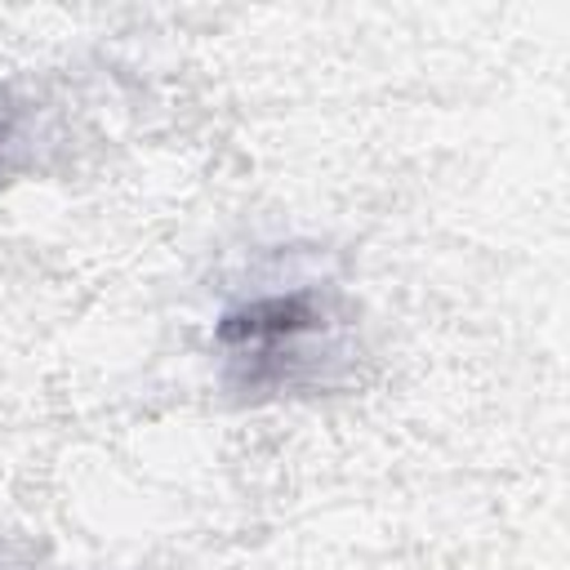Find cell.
Returning a JSON list of instances; mask_svg holds the SVG:
<instances>
[{
    "label": "cell",
    "mask_w": 570,
    "mask_h": 570,
    "mask_svg": "<svg viewBox=\"0 0 570 570\" xmlns=\"http://www.w3.org/2000/svg\"><path fill=\"white\" fill-rule=\"evenodd\" d=\"M4 138H9V125H4V116H0V147H4Z\"/></svg>",
    "instance_id": "2"
},
{
    "label": "cell",
    "mask_w": 570,
    "mask_h": 570,
    "mask_svg": "<svg viewBox=\"0 0 570 570\" xmlns=\"http://www.w3.org/2000/svg\"><path fill=\"white\" fill-rule=\"evenodd\" d=\"M352 303L321 276H263L214 316L223 383L249 401L334 387L352 361Z\"/></svg>",
    "instance_id": "1"
}]
</instances>
